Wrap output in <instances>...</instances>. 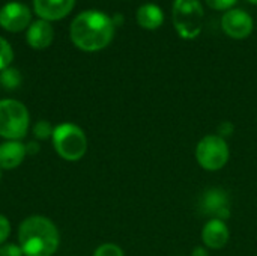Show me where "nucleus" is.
I'll use <instances>...</instances> for the list:
<instances>
[{
	"label": "nucleus",
	"instance_id": "obj_1",
	"mask_svg": "<svg viewBox=\"0 0 257 256\" xmlns=\"http://www.w3.org/2000/svg\"><path fill=\"white\" fill-rule=\"evenodd\" d=\"M69 36L83 51H98L105 48L114 36L111 17L101 11H83L71 23Z\"/></svg>",
	"mask_w": 257,
	"mask_h": 256
},
{
	"label": "nucleus",
	"instance_id": "obj_2",
	"mask_svg": "<svg viewBox=\"0 0 257 256\" xmlns=\"http://www.w3.org/2000/svg\"><path fill=\"white\" fill-rule=\"evenodd\" d=\"M59 244V229L48 217L30 216L20 223L18 246L24 256H53Z\"/></svg>",
	"mask_w": 257,
	"mask_h": 256
},
{
	"label": "nucleus",
	"instance_id": "obj_3",
	"mask_svg": "<svg viewBox=\"0 0 257 256\" xmlns=\"http://www.w3.org/2000/svg\"><path fill=\"white\" fill-rule=\"evenodd\" d=\"M51 142L59 157L66 161H78L87 151V137L84 131L71 122H63L54 127Z\"/></svg>",
	"mask_w": 257,
	"mask_h": 256
},
{
	"label": "nucleus",
	"instance_id": "obj_4",
	"mask_svg": "<svg viewBox=\"0 0 257 256\" xmlns=\"http://www.w3.org/2000/svg\"><path fill=\"white\" fill-rule=\"evenodd\" d=\"M203 17L205 11L199 0H173L172 21L181 38H197L203 29Z\"/></svg>",
	"mask_w": 257,
	"mask_h": 256
},
{
	"label": "nucleus",
	"instance_id": "obj_5",
	"mask_svg": "<svg viewBox=\"0 0 257 256\" xmlns=\"http://www.w3.org/2000/svg\"><path fill=\"white\" fill-rule=\"evenodd\" d=\"M30 125L27 107L11 98L0 100V137L6 140H21Z\"/></svg>",
	"mask_w": 257,
	"mask_h": 256
},
{
	"label": "nucleus",
	"instance_id": "obj_6",
	"mask_svg": "<svg viewBox=\"0 0 257 256\" xmlns=\"http://www.w3.org/2000/svg\"><path fill=\"white\" fill-rule=\"evenodd\" d=\"M230 157V149L226 142L218 134L205 136L196 146V160L205 170L215 172L226 166Z\"/></svg>",
	"mask_w": 257,
	"mask_h": 256
},
{
	"label": "nucleus",
	"instance_id": "obj_7",
	"mask_svg": "<svg viewBox=\"0 0 257 256\" xmlns=\"http://www.w3.org/2000/svg\"><path fill=\"white\" fill-rule=\"evenodd\" d=\"M200 210L203 214L209 216L211 219H218L226 222L232 211H230V199L226 190L212 187L206 190L200 198Z\"/></svg>",
	"mask_w": 257,
	"mask_h": 256
},
{
	"label": "nucleus",
	"instance_id": "obj_8",
	"mask_svg": "<svg viewBox=\"0 0 257 256\" xmlns=\"http://www.w3.org/2000/svg\"><path fill=\"white\" fill-rule=\"evenodd\" d=\"M221 27L227 36L233 39H245L251 35L254 29V21L248 12L232 8L226 11L221 17Z\"/></svg>",
	"mask_w": 257,
	"mask_h": 256
},
{
	"label": "nucleus",
	"instance_id": "obj_9",
	"mask_svg": "<svg viewBox=\"0 0 257 256\" xmlns=\"http://www.w3.org/2000/svg\"><path fill=\"white\" fill-rule=\"evenodd\" d=\"M32 20V12L27 5L9 2L0 8V26L9 32H20Z\"/></svg>",
	"mask_w": 257,
	"mask_h": 256
},
{
	"label": "nucleus",
	"instance_id": "obj_10",
	"mask_svg": "<svg viewBox=\"0 0 257 256\" xmlns=\"http://www.w3.org/2000/svg\"><path fill=\"white\" fill-rule=\"evenodd\" d=\"M229 238H230V232L226 222L218 219H211L205 223L202 231V240L206 247L212 250L223 249L229 243Z\"/></svg>",
	"mask_w": 257,
	"mask_h": 256
},
{
	"label": "nucleus",
	"instance_id": "obj_11",
	"mask_svg": "<svg viewBox=\"0 0 257 256\" xmlns=\"http://www.w3.org/2000/svg\"><path fill=\"white\" fill-rule=\"evenodd\" d=\"M75 5V0H33L35 12L42 20H60L66 17Z\"/></svg>",
	"mask_w": 257,
	"mask_h": 256
},
{
	"label": "nucleus",
	"instance_id": "obj_12",
	"mask_svg": "<svg viewBox=\"0 0 257 256\" xmlns=\"http://www.w3.org/2000/svg\"><path fill=\"white\" fill-rule=\"evenodd\" d=\"M26 145L20 140H5L0 143V169L12 170L26 158Z\"/></svg>",
	"mask_w": 257,
	"mask_h": 256
},
{
	"label": "nucleus",
	"instance_id": "obj_13",
	"mask_svg": "<svg viewBox=\"0 0 257 256\" xmlns=\"http://www.w3.org/2000/svg\"><path fill=\"white\" fill-rule=\"evenodd\" d=\"M53 36H54L53 26L50 24V21L42 20V18L32 21L27 29V35H26L29 45L33 48H38V50L48 47L53 41Z\"/></svg>",
	"mask_w": 257,
	"mask_h": 256
},
{
	"label": "nucleus",
	"instance_id": "obj_14",
	"mask_svg": "<svg viewBox=\"0 0 257 256\" xmlns=\"http://www.w3.org/2000/svg\"><path fill=\"white\" fill-rule=\"evenodd\" d=\"M136 20L143 29L157 30L164 23V12L157 3H143L136 12Z\"/></svg>",
	"mask_w": 257,
	"mask_h": 256
},
{
	"label": "nucleus",
	"instance_id": "obj_15",
	"mask_svg": "<svg viewBox=\"0 0 257 256\" xmlns=\"http://www.w3.org/2000/svg\"><path fill=\"white\" fill-rule=\"evenodd\" d=\"M21 74L17 68H5L3 71H0V84L5 89H17L21 84Z\"/></svg>",
	"mask_w": 257,
	"mask_h": 256
},
{
	"label": "nucleus",
	"instance_id": "obj_16",
	"mask_svg": "<svg viewBox=\"0 0 257 256\" xmlns=\"http://www.w3.org/2000/svg\"><path fill=\"white\" fill-rule=\"evenodd\" d=\"M53 131H54V127L48 122V121H38L33 127V136L38 139V140H47V139H51L53 137Z\"/></svg>",
	"mask_w": 257,
	"mask_h": 256
},
{
	"label": "nucleus",
	"instance_id": "obj_17",
	"mask_svg": "<svg viewBox=\"0 0 257 256\" xmlns=\"http://www.w3.org/2000/svg\"><path fill=\"white\" fill-rule=\"evenodd\" d=\"M12 59H14V51H12L11 44L5 38L0 36V71L8 68Z\"/></svg>",
	"mask_w": 257,
	"mask_h": 256
},
{
	"label": "nucleus",
	"instance_id": "obj_18",
	"mask_svg": "<svg viewBox=\"0 0 257 256\" xmlns=\"http://www.w3.org/2000/svg\"><path fill=\"white\" fill-rule=\"evenodd\" d=\"M93 256H125L123 250L113 243H104L101 246H98L93 252Z\"/></svg>",
	"mask_w": 257,
	"mask_h": 256
},
{
	"label": "nucleus",
	"instance_id": "obj_19",
	"mask_svg": "<svg viewBox=\"0 0 257 256\" xmlns=\"http://www.w3.org/2000/svg\"><path fill=\"white\" fill-rule=\"evenodd\" d=\"M205 2L209 8H212L215 11H224L226 12V11L232 9L238 0H205Z\"/></svg>",
	"mask_w": 257,
	"mask_h": 256
},
{
	"label": "nucleus",
	"instance_id": "obj_20",
	"mask_svg": "<svg viewBox=\"0 0 257 256\" xmlns=\"http://www.w3.org/2000/svg\"><path fill=\"white\" fill-rule=\"evenodd\" d=\"M11 235V223L6 216L0 214V246L8 241Z\"/></svg>",
	"mask_w": 257,
	"mask_h": 256
},
{
	"label": "nucleus",
	"instance_id": "obj_21",
	"mask_svg": "<svg viewBox=\"0 0 257 256\" xmlns=\"http://www.w3.org/2000/svg\"><path fill=\"white\" fill-rule=\"evenodd\" d=\"M0 256H23V250L18 244L5 243L0 246Z\"/></svg>",
	"mask_w": 257,
	"mask_h": 256
},
{
	"label": "nucleus",
	"instance_id": "obj_22",
	"mask_svg": "<svg viewBox=\"0 0 257 256\" xmlns=\"http://www.w3.org/2000/svg\"><path fill=\"white\" fill-rule=\"evenodd\" d=\"M232 133H233V127H232L230 122H223V124L218 127V136H221L223 139H224L226 136H230Z\"/></svg>",
	"mask_w": 257,
	"mask_h": 256
},
{
	"label": "nucleus",
	"instance_id": "obj_23",
	"mask_svg": "<svg viewBox=\"0 0 257 256\" xmlns=\"http://www.w3.org/2000/svg\"><path fill=\"white\" fill-rule=\"evenodd\" d=\"M39 149H41V146H39V143H38V142H29V143L26 145V154H27V155L38 154V152H39Z\"/></svg>",
	"mask_w": 257,
	"mask_h": 256
},
{
	"label": "nucleus",
	"instance_id": "obj_24",
	"mask_svg": "<svg viewBox=\"0 0 257 256\" xmlns=\"http://www.w3.org/2000/svg\"><path fill=\"white\" fill-rule=\"evenodd\" d=\"M193 256H209L208 255V250L205 247H196L193 250Z\"/></svg>",
	"mask_w": 257,
	"mask_h": 256
},
{
	"label": "nucleus",
	"instance_id": "obj_25",
	"mask_svg": "<svg viewBox=\"0 0 257 256\" xmlns=\"http://www.w3.org/2000/svg\"><path fill=\"white\" fill-rule=\"evenodd\" d=\"M111 20H113V24H114V26H116V24H122V23H123V15H122V14H114Z\"/></svg>",
	"mask_w": 257,
	"mask_h": 256
},
{
	"label": "nucleus",
	"instance_id": "obj_26",
	"mask_svg": "<svg viewBox=\"0 0 257 256\" xmlns=\"http://www.w3.org/2000/svg\"><path fill=\"white\" fill-rule=\"evenodd\" d=\"M247 2H250V3H253V5H257V0H247Z\"/></svg>",
	"mask_w": 257,
	"mask_h": 256
},
{
	"label": "nucleus",
	"instance_id": "obj_27",
	"mask_svg": "<svg viewBox=\"0 0 257 256\" xmlns=\"http://www.w3.org/2000/svg\"><path fill=\"white\" fill-rule=\"evenodd\" d=\"M0 180H2V169H0Z\"/></svg>",
	"mask_w": 257,
	"mask_h": 256
}]
</instances>
